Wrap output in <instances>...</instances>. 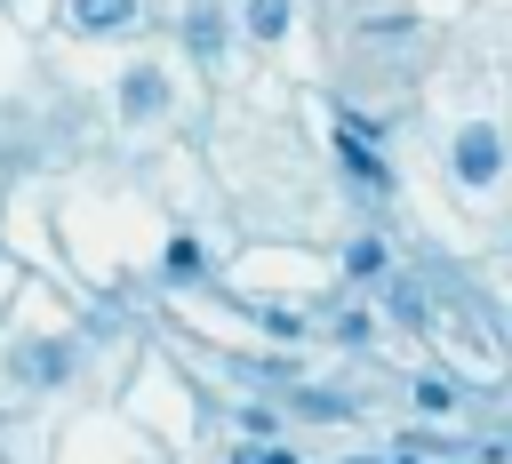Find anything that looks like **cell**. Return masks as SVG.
Wrapping results in <instances>:
<instances>
[{"label": "cell", "mask_w": 512, "mask_h": 464, "mask_svg": "<svg viewBox=\"0 0 512 464\" xmlns=\"http://www.w3.org/2000/svg\"><path fill=\"white\" fill-rule=\"evenodd\" d=\"M496 168H504V144H496V128L472 120V128L456 136V176H464V184H488Z\"/></svg>", "instance_id": "obj_1"}, {"label": "cell", "mask_w": 512, "mask_h": 464, "mask_svg": "<svg viewBox=\"0 0 512 464\" xmlns=\"http://www.w3.org/2000/svg\"><path fill=\"white\" fill-rule=\"evenodd\" d=\"M136 16V0H72V24L80 32H120Z\"/></svg>", "instance_id": "obj_2"}, {"label": "cell", "mask_w": 512, "mask_h": 464, "mask_svg": "<svg viewBox=\"0 0 512 464\" xmlns=\"http://www.w3.org/2000/svg\"><path fill=\"white\" fill-rule=\"evenodd\" d=\"M120 104H128L136 120H144V112H160V72H152V64H136V72L120 80Z\"/></svg>", "instance_id": "obj_3"}, {"label": "cell", "mask_w": 512, "mask_h": 464, "mask_svg": "<svg viewBox=\"0 0 512 464\" xmlns=\"http://www.w3.org/2000/svg\"><path fill=\"white\" fill-rule=\"evenodd\" d=\"M216 48H224V16L200 0V8H192V56H216Z\"/></svg>", "instance_id": "obj_4"}, {"label": "cell", "mask_w": 512, "mask_h": 464, "mask_svg": "<svg viewBox=\"0 0 512 464\" xmlns=\"http://www.w3.org/2000/svg\"><path fill=\"white\" fill-rule=\"evenodd\" d=\"M336 152H344V168H352V176H360V184H392V176H384V160H376V152H368V144H360V136H344V144H336Z\"/></svg>", "instance_id": "obj_5"}, {"label": "cell", "mask_w": 512, "mask_h": 464, "mask_svg": "<svg viewBox=\"0 0 512 464\" xmlns=\"http://www.w3.org/2000/svg\"><path fill=\"white\" fill-rule=\"evenodd\" d=\"M64 360H72L64 344H32V352H24V376H32V384H56V376H64Z\"/></svg>", "instance_id": "obj_6"}, {"label": "cell", "mask_w": 512, "mask_h": 464, "mask_svg": "<svg viewBox=\"0 0 512 464\" xmlns=\"http://www.w3.org/2000/svg\"><path fill=\"white\" fill-rule=\"evenodd\" d=\"M248 32L256 40H280L288 32V0H248Z\"/></svg>", "instance_id": "obj_7"}, {"label": "cell", "mask_w": 512, "mask_h": 464, "mask_svg": "<svg viewBox=\"0 0 512 464\" xmlns=\"http://www.w3.org/2000/svg\"><path fill=\"white\" fill-rule=\"evenodd\" d=\"M344 264H352V272H384V248H376V240H352V256H344Z\"/></svg>", "instance_id": "obj_8"}, {"label": "cell", "mask_w": 512, "mask_h": 464, "mask_svg": "<svg viewBox=\"0 0 512 464\" xmlns=\"http://www.w3.org/2000/svg\"><path fill=\"white\" fill-rule=\"evenodd\" d=\"M240 464H288V456H280V448H256V456H240Z\"/></svg>", "instance_id": "obj_9"}]
</instances>
